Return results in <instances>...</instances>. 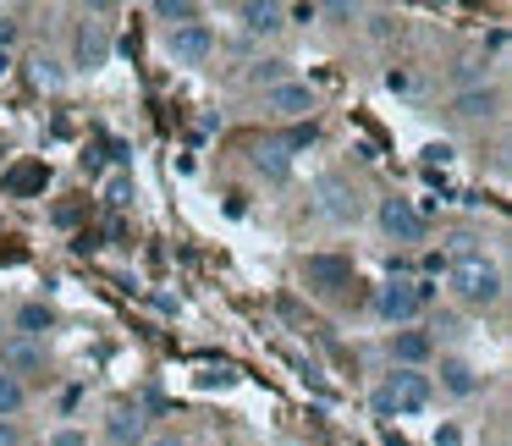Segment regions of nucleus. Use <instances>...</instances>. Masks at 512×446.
Segmentation results:
<instances>
[{"instance_id": "1", "label": "nucleus", "mask_w": 512, "mask_h": 446, "mask_svg": "<svg viewBox=\"0 0 512 446\" xmlns=\"http://www.w3.org/2000/svg\"><path fill=\"white\" fill-rule=\"evenodd\" d=\"M446 287H452V298L463 303V309H496L501 292H507V276H501V265L485 254H457L452 265H446Z\"/></svg>"}, {"instance_id": "2", "label": "nucleus", "mask_w": 512, "mask_h": 446, "mask_svg": "<svg viewBox=\"0 0 512 446\" xmlns=\"http://www.w3.org/2000/svg\"><path fill=\"white\" fill-rule=\"evenodd\" d=\"M375 413L380 419H402V413H424L435 402V380L424 369H391L386 380L375 386Z\"/></svg>"}, {"instance_id": "3", "label": "nucleus", "mask_w": 512, "mask_h": 446, "mask_svg": "<svg viewBox=\"0 0 512 446\" xmlns=\"http://www.w3.org/2000/svg\"><path fill=\"white\" fill-rule=\"evenodd\" d=\"M424 303H430V287L413 276H391L386 287H375V320L397 325V331H408L413 320L424 314Z\"/></svg>"}, {"instance_id": "4", "label": "nucleus", "mask_w": 512, "mask_h": 446, "mask_svg": "<svg viewBox=\"0 0 512 446\" xmlns=\"http://www.w3.org/2000/svg\"><path fill=\"white\" fill-rule=\"evenodd\" d=\"M375 226H380V237H386V243H402V248H413V243H424V237H430L424 210L413 199H402V193H386V199L375 204Z\"/></svg>"}, {"instance_id": "5", "label": "nucleus", "mask_w": 512, "mask_h": 446, "mask_svg": "<svg viewBox=\"0 0 512 446\" xmlns=\"http://www.w3.org/2000/svg\"><path fill=\"white\" fill-rule=\"evenodd\" d=\"M314 210L325 215V221L347 226L364 215V188H358L353 177H342V171H325L320 182H314Z\"/></svg>"}, {"instance_id": "6", "label": "nucleus", "mask_w": 512, "mask_h": 446, "mask_svg": "<svg viewBox=\"0 0 512 446\" xmlns=\"http://www.w3.org/2000/svg\"><path fill=\"white\" fill-rule=\"evenodd\" d=\"M111 61V23L100 17H83L78 23V39H72V67L78 72H100Z\"/></svg>"}, {"instance_id": "7", "label": "nucleus", "mask_w": 512, "mask_h": 446, "mask_svg": "<svg viewBox=\"0 0 512 446\" xmlns=\"http://www.w3.org/2000/svg\"><path fill=\"white\" fill-rule=\"evenodd\" d=\"M298 276H303V287H309V292H342V287H353V259H342V254H309Z\"/></svg>"}, {"instance_id": "8", "label": "nucleus", "mask_w": 512, "mask_h": 446, "mask_svg": "<svg viewBox=\"0 0 512 446\" xmlns=\"http://www.w3.org/2000/svg\"><path fill=\"white\" fill-rule=\"evenodd\" d=\"M166 50H171V61H177V67H204V61L215 56V28H210V23L171 28Z\"/></svg>"}, {"instance_id": "9", "label": "nucleus", "mask_w": 512, "mask_h": 446, "mask_svg": "<svg viewBox=\"0 0 512 446\" xmlns=\"http://www.w3.org/2000/svg\"><path fill=\"white\" fill-rule=\"evenodd\" d=\"M105 441L111 446H144L149 441V413L138 408V402H116V408L105 413Z\"/></svg>"}, {"instance_id": "10", "label": "nucleus", "mask_w": 512, "mask_h": 446, "mask_svg": "<svg viewBox=\"0 0 512 446\" xmlns=\"http://www.w3.org/2000/svg\"><path fill=\"white\" fill-rule=\"evenodd\" d=\"M0 369H6V375H17V380L39 375V369H45V342H28V336H6V342H0Z\"/></svg>"}, {"instance_id": "11", "label": "nucleus", "mask_w": 512, "mask_h": 446, "mask_svg": "<svg viewBox=\"0 0 512 446\" xmlns=\"http://www.w3.org/2000/svg\"><path fill=\"white\" fill-rule=\"evenodd\" d=\"M265 111L270 116H287V122H292V116H309L314 111V89H309V83H270V89H265Z\"/></svg>"}, {"instance_id": "12", "label": "nucleus", "mask_w": 512, "mask_h": 446, "mask_svg": "<svg viewBox=\"0 0 512 446\" xmlns=\"http://www.w3.org/2000/svg\"><path fill=\"white\" fill-rule=\"evenodd\" d=\"M50 331H56V309H50V303H23V309L12 314V331H6V336H28V342H45Z\"/></svg>"}, {"instance_id": "13", "label": "nucleus", "mask_w": 512, "mask_h": 446, "mask_svg": "<svg viewBox=\"0 0 512 446\" xmlns=\"http://www.w3.org/2000/svg\"><path fill=\"white\" fill-rule=\"evenodd\" d=\"M430 353H435V336H424V331H391V358H397L391 369H419Z\"/></svg>"}, {"instance_id": "14", "label": "nucleus", "mask_w": 512, "mask_h": 446, "mask_svg": "<svg viewBox=\"0 0 512 446\" xmlns=\"http://www.w3.org/2000/svg\"><path fill=\"white\" fill-rule=\"evenodd\" d=\"M237 17H243L248 34H281L287 28V6H276V0H248V6H237Z\"/></svg>"}, {"instance_id": "15", "label": "nucleus", "mask_w": 512, "mask_h": 446, "mask_svg": "<svg viewBox=\"0 0 512 446\" xmlns=\"http://www.w3.org/2000/svg\"><path fill=\"white\" fill-rule=\"evenodd\" d=\"M501 111V94L496 89H463L452 100V116H463V122H485V116Z\"/></svg>"}, {"instance_id": "16", "label": "nucleus", "mask_w": 512, "mask_h": 446, "mask_svg": "<svg viewBox=\"0 0 512 446\" xmlns=\"http://www.w3.org/2000/svg\"><path fill=\"white\" fill-rule=\"evenodd\" d=\"M441 391L446 397H474L479 391V369L463 358H441Z\"/></svg>"}, {"instance_id": "17", "label": "nucleus", "mask_w": 512, "mask_h": 446, "mask_svg": "<svg viewBox=\"0 0 512 446\" xmlns=\"http://www.w3.org/2000/svg\"><path fill=\"white\" fill-rule=\"evenodd\" d=\"M254 166L265 171L270 182H281V177L292 171V155H287V144H259V149H254Z\"/></svg>"}, {"instance_id": "18", "label": "nucleus", "mask_w": 512, "mask_h": 446, "mask_svg": "<svg viewBox=\"0 0 512 446\" xmlns=\"http://www.w3.org/2000/svg\"><path fill=\"white\" fill-rule=\"evenodd\" d=\"M23 408H28V386L17 375H6V369H0V419H17Z\"/></svg>"}, {"instance_id": "19", "label": "nucleus", "mask_w": 512, "mask_h": 446, "mask_svg": "<svg viewBox=\"0 0 512 446\" xmlns=\"http://www.w3.org/2000/svg\"><path fill=\"white\" fill-rule=\"evenodd\" d=\"M155 17H166L171 28H188V23H199V6H193V0H160Z\"/></svg>"}, {"instance_id": "20", "label": "nucleus", "mask_w": 512, "mask_h": 446, "mask_svg": "<svg viewBox=\"0 0 512 446\" xmlns=\"http://www.w3.org/2000/svg\"><path fill=\"white\" fill-rule=\"evenodd\" d=\"M45 182H50L45 166H17L12 177H6V188H12V193H34V188H45Z\"/></svg>"}, {"instance_id": "21", "label": "nucleus", "mask_w": 512, "mask_h": 446, "mask_svg": "<svg viewBox=\"0 0 512 446\" xmlns=\"http://www.w3.org/2000/svg\"><path fill=\"white\" fill-rule=\"evenodd\" d=\"M45 446H89V435H83V430H72V424H67V430H56Z\"/></svg>"}, {"instance_id": "22", "label": "nucleus", "mask_w": 512, "mask_h": 446, "mask_svg": "<svg viewBox=\"0 0 512 446\" xmlns=\"http://www.w3.org/2000/svg\"><path fill=\"white\" fill-rule=\"evenodd\" d=\"M0 446H23V424L17 419H0Z\"/></svg>"}, {"instance_id": "23", "label": "nucleus", "mask_w": 512, "mask_h": 446, "mask_svg": "<svg viewBox=\"0 0 512 446\" xmlns=\"http://www.w3.org/2000/svg\"><path fill=\"white\" fill-rule=\"evenodd\" d=\"M144 446H193V441H188V435H149Z\"/></svg>"}, {"instance_id": "24", "label": "nucleus", "mask_w": 512, "mask_h": 446, "mask_svg": "<svg viewBox=\"0 0 512 446\" xmlns=\"http://www.w3.org/2000/svg\"><path fill=\"white\" fill-rule=\"evenodd\" d=\"M12 34H17V28H12V17H0V45H6Z\"/></svg>"}, {"instance_id": "25", "label": "nucleus", "mask_w": 512, "mask_h": 446, "mask_svg": "<svg viewBox=\"0 0 512 446\" xmlns=\"http://www.w3.org/2000/svg\"><path fill=\"white\" fill-rule=\"evenodd\" d=\"M0 342H6V320H0Z\"/></svg>"}]
</instances>
